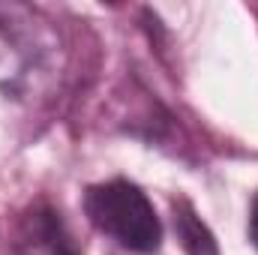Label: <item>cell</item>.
<instances>
[{
    "mask_svg": "<svg viewBox=\"0 0 258 255\" xmlns=\"http://www.w3.org/2000/svg\"><path fill=\"white\" fill-rule=\"evenodd\" d=\"M66 69V45L51 15L30 3H0V90L18 102L48 99Z\"/></svg>",
    "mask_w": 258,
    "mask_h": 255,
    "instance_id": "cell-1",
    "label": "cell"
},
{
    "mask_svg": "<svg viewBox=\"0 0 258 255\" xmlns=\"http://www.w3.org/2000/svg\"><path fill=\"white\" fill-rule=\"evenodd\" d=\"M84 213L111 240L129 252H156L162 246V222L150 198L129 180L93 183L84 192Z\"/></svg>",
    "mask_w": 258,
    "mask_h": 255,
    "instance_id": "cell-2",
    "label": "cell"
},
{
    "mask_svg": "<svg viewBox=\"0 0 258 255\" xmlns=\"http://www.w3.org/2000/svg\"><path fill=\"white\" fill-rule=\"evenodd\" d=\"M9 255H81V246L57 207L48 201H33L12 222Z\"/></svg>",
    "mask_w": 258,
    "mask_h": 255,
    "instance_id": "cell-3",
    "label": "cell"
},
{
    "mask_svg": "<svg viewBox=\"0 0 258 255\" xmlns=\"http://www.w3.org/2000/svg\"><path fill=\"white\" fill-rule=\"evenodd\" d=\"M171 210H174L177 237H180L186 255H219V246H216L210 228L201 222V216L192 210V204L186 198H174L171 201Z\"/></svg>",
    "mask_w": 258,
    "mask_h": 255,
    "instance_id": "cell-4",
    "label": "cell"
},
{
    "mask_svg": "<svg viewBox=\"0 0 258 255\" xmlns=\"http://www.w3.org/2000/svg\"><path fill=\"white\" fill-rule=\"evenodd\" d=\"M249 240L258 249V195H255V201H252V210H249Z\"/></svg>",
    "mask_w": 258,
    "mask_h": 255,
    "instance_id": "cell-5",
    "label": "cell"
}]
</instances>
